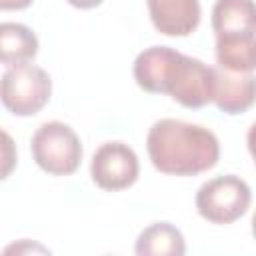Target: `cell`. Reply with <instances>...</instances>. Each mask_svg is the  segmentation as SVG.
Masks as SVG:
<instances>
[{"instance_id": "15", "label": "cell", "mask_w": 256, "mask_h": 256, "mask_svg": "<svg viewBox=\"0 0 256 256\" xmlns=\"http://www.w3.org/2000/svg\"><path fill=\"white\" fill-rule=\"evenodd\" d=\"M70 6H74V8H80V10H90V8H96V6H100L104 0H66Z\"/></svg>"}, {"instance_id": "9", "label": "cell", "mask_w": 256, "mask_h": 256, "mask_svg": "<svg viewBox=\"0 0 256 256\" xmlns=\"http://www.w3.org/2000/svg\"><path fill=\"white\" fill-rule=\"evenodd\" d=\"M212 30L216 36H256V2L216 0L212 8Z\"/></svg>"}, {"instance_id": "3", "label": "cell", "mask_w": 256, "mask_h": 256, "mask_svg": "<svg viewBox=\"0 0 256 256\" xmlns=\"http://www.w3.org/2000/svg\"><path fill=\"white\" fill-rule=\"evenodd\" d=\"M34 162L52 176L74 174L82 162V142L64 122H44L30 140Z\"/></svg>"}, {"instance_id": "11", "label": "cell", "mask_w": 256, "mask_h": 256, "mask_svg": "<svg viewBox=\"0 0 256 256\" xmlns=\"http://www.w3.org/2000/svg\"><path fill=\"white\" fill-rule=\"evenodd\" d=\"M38 54L36 34L18 22H2L0 26V58L6 68L30 62Z\"/></svg>"}, {"instance_id": "1", "label": "cell", "mask_w": 256, "mask_h": 256, "mask_svg": "<svg viewBox=\"0 0 256 256\" xmlns=\"http://www.w3.org/2000/svg\"><path fill=\"white\" fill-rule=\"evenodd\" d=\"M136 84L152 94H168L184 108H202L214 102L216 68L170 46H150L134 60Z\"/></svg>"}, {"instance_id": "12", "label": "cell", "mask_w": 256, "mask_h": 256, "mask_svg": "<svg viewBox=\"0 0 256 256\" xmlns=\"http://www.w3.org/2000/svg\"><path fill=\"white\" fill-rule=\"evenodd\" d=\"M216 62L230 72H254L256 36H216Z\"/></svg>"}, {"instance_id": "2", "label": "cell", "mask_w": 256, "mask_h": 256, "mask_svg": "<svg viewBox=\"0 0 256 256\" xmlns=\"http://www.w3.org/2000/svg\"><path fill=\"white\" fill-rule=\"evenodd\" d=\"M152 166L168 176H196L218 164L220 144L212 130L174 118L154 122L146 136Z\"/></svg>"}, {"instance_id": "13", "label": "cell", "mask_w": 256, "mask_h": 256, "mask_svg": "<svg viewBox=\"0 0 256 256\" xmlns=\"http://www.w3.org/2000/svg\"><path fill=\"white\" fill-rule=\"evenodd\" d=\"M34 0H0L2 10H24L32 4Z\"/></svg>"}, {"instance_id": "5", "label": "cell", "mask_w": 256, "mask_h": 256, "mask_svg": "<svg viewBox=\"0 0 256 256\" xmlns=\"http://www.w3.org/2000/svg\"><path fill=\"white\" fill-rule=\"evenodd\" d=\"M250 202V186L234 174L216 176L204 182L196 192V210L212 224L236 222L248 212Z\"/></svg>"}, {"instance_id": "4", "label": "cell", "mask_w": 256, "mask_h": 256, "mask_svg": "<svg viewBox=\"0 0 256 256\" xmlns=\"http://www.w3.org/2000/svg\"><path fill=\"white\" fill-rule=\"evenodd\" d=\"M52 80L48 72L36 64L22 62L6 68L0 82L4 108L14 116H34L50 100Z\"/></svg>"}, {"instance_id": "6", "label": "cell", "mask_w": 256, "mask_h": 256, "mask_svg": "<svg viewBox=\"0 0 256 256\" xmlns=\"http://www.w3.org/2000/svg\"><path fill=\"white\" fill-rule=\"evenodd\" d=\"M140 174V162L136 152L124 142L102 144L90 162V176L94 184L108 192L130 188Z\"/></svg>"}, {"instance_id": "10", "label": "cell", "mask_w": 256, "mask_h": 256, "mask_svg": "<svg viewBox=\"0 0 256 256\" xmlns=\"http://www.w3.org/2000/svg\"><path fill=\"white\" fill-rule=\"evenodd\" d=\"M134 252L138 256H182L186 252V240L174 224L154 222L138 234Z\"/></svg>"}, {"instance_id": "16", "label": "cell", "mask_w": 256, "mask_h": 256, "mask_svg": "<svg viewBox=\"0 0 256 256\" xmlns=\"http://www.w3.org/2000/svg\"><path fill=\"white\" fill-rule=\"evenodd\" d=\"M252 234H254V238H256V212H254V216H252Z\"/></svg>"}, {"instance_id": "8", "label": "cell", "mask_w": 256, "mask_h": 256, "mask_svg": "<svg viewBox=\"0 0 256 256\" xmlns=\"http://www.w3.org/2000/svg\"><path fill=\"white\" fill-rule=\"evenodd\" d=\"M214 104L224 114H244L256 104V76L252 72H230L218 66Z\"/></svg>"}, {"instance_id": "14", "label": "cell", "mask_w": 256, "mask_h": 256, "mask_svg": "<svg viewBox=\"0 0 256 256\" xmlns=\"http://www.w3.org/2000/svg\"><path fill=\"white\" fill-rule=\"evenodd\" d=\"M246 144H248V152H250V156L256 164V122L250 126V130L246 134Z\"/></svg>"}, {"instance_id": "7", "label": "cell", "mask_w": 256, "mask_h": 256, "mask_svg": "<svg viewBox=\"0 0 256 256\" xmlns=\"http://www.w3.org/2000/svg\"><path fill=\"white\" fill-rule=\"evenodd\" d=\"M146 6L160 34L188 36L200 24V0H146Z\"/></svg>"}]
</instances>
